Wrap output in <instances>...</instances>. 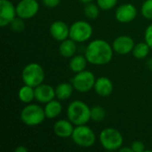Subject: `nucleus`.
Here are the masks:
<instances>
[{"instance_id":"f03ea898","label":"nucleus","mask_w":152,"mask_h":152,"mask_svg":"<svg viewBox=\"0 0 152 152\" xmlns=\"http://www.w3.org/2000/svg\"><path fill=\"white\" fill-rule=\"evenodd\" d=\"M67 117L74 126L86 125L91 119V108L82 101H73L68 106Z\"/></svg>"},{"instance_id":"5701e85b","label":"nucleus","mask_w":152,"mask_h":152,"mask_svg":"<svg viewBox=\"0 0 152 152\" xmlns=\"http://www.w3.org/2000/svg\"><path fill=\"white\" fill-rule=\"evenodd\" d=\"M100 10L101 8L99 7L98 4H95L91 2V3L86 4V6L84 7V13L88 19L95 20L100 14Z\"/></svg>"},{"instance_id":"bb28decb","label":"nucleus","mask_w":152,"mask_h":152,"mask_svg":"<svg viewBox=\"0 0 152 152\" xmlns=\"http://www.w3.org/2000/svg\"><path fill=\"white\" fill-rule=\"evenodd\" d=\"M118 0H97V4L103 11H109L114 8L117 4Z\"/></svg>"},{"instance_id":"393cba45","label":"nucleus","mask_w":152,"mask_h":152,"mask_svg":"<svg viewBox=\"0 0 152 152\" xmlns=\"http://www.w3.org/2000/svg\"><path fill=\"white\" fill-rule=\"evenodd\" d=\"M141 12L147 20H152V0H145L142 5Z\"/></svg>"},{"instance_id":"9d476101","label":"nucleus","mask_w":152,"mask_h":152,"mask_svg":"<svg viewBox=\"0 0 152 152\" xmlns=\"http://www.w3.org/2000/svg\"><path fill=\"white\" fill-rule=\"evenodd\" d=\"M16 16V6L9 0H0V26L10 25Z\"/></svg>"},{"instance_id":"20e7f679","label":"nucleus","mask_w":152,"mask_h":152,"mask_svg":"<svg viewBox=\"0 0 152 152\" xmlns=\"http://www.w3.org/2000/svg\"><path fill=\"white\" fill-rule=\"evenodd\" d=\"M21 78L25 85L36 87L45 80V70L43 67L36 62L26 65L21 72Z\"/></svg>"},{"instance_id":"f257e3e1","label":"nucleus","mask_w":152,"mask_h":152,"mask_svg":"<svg viewBox=\"0 0 152 152\" xmlns=\"http://www.w3.org/2000/svg\"><path fill=\"white\" fill-rule=\"evenodd\" d=\"M114 50L107 41L95 39L88 44L86 48L85 56L89 63L93 65L108 64L113 57Z\"/></svg>"},{"instance_id":"f8f14e48","label":"nucleus","mask_w":152,"mask_h":152,"mask_svg":"<svg viewBox=\"0 0 152 152\" xmlns=\"http://www.w3.org/2000/svg\"><path fill=\"white\" fill-rule=\"evenodd\" d=\"M137 15V9L133 4H124L118 7L115 17L121 23H128L133 21Z\"/></svg>"},{"instance_id":"4468645a","label":"nucleus","mask_w":152,"mask_h":152,"mask_svg":"<svg viewBox=\"0 0 152 152\" xmlns=\"http://www.w3.org/2000/svg\"><path fill=\"white\" fill-rule=\"evenodd\" d=\"M50 34L57 41H63L69 37V27L62 20H55L50 26Z\"/></svg>"},{"instance_id":"a878e982","label":"nucleus","mask_w":152,"mask_h":152,"mask_svg":"<svg viewBox=\"0 0 152 152\" xmlns=\"http://www.w3.org/2000/svg\"><path fill=\"white\" fill-rule=\"evenodd\" d=\"M10 26H11L12 30L14 32H22L25 28V24H24L23 19H21L18 16L11 22Z\"/></svg>"},{"instance_id":"423d86ee","label":"nucleus","mask_w":152,"mask_h":152,"mask_svg":"<svg viewBox=\"0 0 152 152\" xmlns=\"http://www.w3.org/2000/svg\"><path fill=\"white\" fill-rule=\"evenodd\" d=\"M73 142L79 147L90 148L96 141V136L94 131L86 125L76 126L71 135Z\"/></svg>"},{"instance_id":"cd10ccee","label":"nucleus","mask_w":152,"mask_h":152,"mask_svg":"<svg viewBox=\"0 0 152 152\" xmlns=\"http://www.w3.org/2000/svg\"><path fill=\"white\" fill-rule=\"evenodd\" d=\"M131 148L133 150V152H143L145 151V145L141 141H135L133 142L131 144Z\"/></svg>"},{"instance_id":"aec40b11","label":"nucleus","mask_w":152,"mask_h":152,"mask_svg":"<svg viewBox=\"0 0 152 152\" xmlns=\"http://www.w3.org/2000/svg\"><path fill=\"white\" fill-rule=\"evenodd\" d=\"M73 89L74 87L71 83H61L55 88V95L58 100H67L71 96Z\"/></svg>"},{"instance_id":"ddd939ff","label":"nucleus","mask_w":152,"mask_h":152,"mask_svg":"<svg viewBox=\"0 0 152 152\" xmlns=\"http://www.w3.org/2000/svg\"><path fill=\"white\" fill-rule=\"evenodd\" d=\"M54 97H56L55 88L53 86L42 83L35 87V100L38 102L45 104L53 100Z\"/></svg>"},{"instance_id":"1a4fd4ad","label":"nucleus","mask_w":152,"mask_h":152,"mask_svg":"<svg viewBox=\"0 0 152 152\" xmlns=\"http://www.w3.org/2000/svg\"><path fill=\"white\" fill-rule=\"evenodd\" d=\"M39 11V4L37 0H20L16 4L17 16L28 20L37 15Z\"/></svg>"},{"instance_id":"c85d7f7f","label":"nucleus","mask_w":152,"mask_h":152,"mask_svg":"<svg viewBox=\"0 0 152 152\" xmlns=\"http://www.w3.org/2000/svg\"><path fill=\"white\" fill-rule=\"evenodd\" d=\"M144 38H145V42L149 45L151 49H152V24L147 27L144 33Z\"/></svg>"},{"instance_id":"72a5a7b5","label":"nucleus","mask_w":152,"mask_h":152,"mask_svg":"<svg viewBox=\"0 0 152 152\" xmlns=\"http://www.w3.org/2000/svg\"><path fill=\"white\" fill-rule=\"evenodd\" d=\"M81 3H83V4H88V3H91V2H93V0H79Z\"/></svg>"},{"instance_id":"4be33fe9","label":"nucleus","mask_w":152,"mask_h":152,"mask_svg":"<svg viewBox=\"0 0 152 152\" xmlns=\"http://www.w3.org/2000/svg\"><path fill=\"white\" fill-rule=\"evenodd\" d=\"M151 47L146 42H140L136 44L132 51L134 57L136 59H144L148 56Z\"/></svg>"},{"instance_id":"9b49d317","label":"nucleus","mask_w":152,"mask_h":152,"mask_svg":"<svg viewBox=\"0 0 152 152\" xmlns=\"http://www.w3.org/2000/svg\"><path fill=\"white\" fill-rule=\"evenodd\" d=\"M111 45L116 53L120 55H126L129 53H132L135 44L131 37L123 35L116 37Z\"/></svg>"},{"instance_id":"a211bd4d","label":"nucleus","mask_w":152,"mask_h":152,"mask_svg":"<svg viewBox=\"0 0 152 152\" xmlns=\"http://www.w3.org/2000/svg\"><path fill=\"white\" fill-rule=\"evenodd\" d=\"M44 110H45L46 118L53 119L61 114L62 110V105L59 101H56L53 99L51 102L45 103Z\"/></svg>"},{"instance_id":"6ab92c4d","label":"nucleus","mask_w":152,"mask_h":152,"mask_svg":"<svg viewBox=\"0 0 152 152\" xmlns=\"http://www.w3.org/2000/svg\"><path fill=\"white\" fill-rule=\"evenodd\" d=\"M87 59L86 56L78 54V55H74L73 57H71V60L69 61V69L75 73L83 71L86 69V67L87 65Z\"/></svg>"},{"instance_id":"6e6552de","label":"nucleus","mask_w":152,"mask_h":152,"mask_svg":"<svg viewBox=\"0 0 152 152\" xmlns=\"http://www.w3.org/2000/svg\"><path fill=\"white\" fill-rule=\"evenodd\" d=\"M96 78L90 70H83L76 73L71 79V84L77 91L80 93H87L91 91L95 84Z\"/></svg>"},{"instance_id":"39448f33","label":"nucleus","mask_w":152,"mask_h":152,"mask_svg":"<svg viewBox=\"0 0 152 152\" xmlns=\"http://www.w3.org/2000/svg\"><path fill=\"white\" fill-rule=\"evenodd\" d=\"M101 145L107 151H119L124 142L121 133L113 127L104 128L100 134Z\"/></svg>"},{"instance_id":"7c9ffc66","label":"nucleus","mask_w":152,"mask_h":152,"mask_svg":"<svg viewBox=\"0 0 152 152\" xmlns=\"http://www.w3.org/2000/svg\"><path fill=\"white\" fill-rule=\"evenodd\" d=\"M15 151L16 152H27L28 151V149L24 146H18L16 149H15Z\"/></svg>"},{"instance_id":"473e14b6","label":"nucleus","mask_w":152,"mask_h":152,"mask_svg":"<svg viewBox=\"0 0 152 152\" xmlns=\"http://www.w3.org/2000/svg\"><path fill=\"white\" fill-rule=\"evenodd\" d=\"M147 66H148L149 69H151L152 70V58L151 59H150V60L147 61Z\"/></svg>"},{"instance_id":"f3484780","label":"nucleus","mask_w":152,"mask_h":152,"mask_svg":"<svg viewBox=\"0 0 152 152\" xmlns=\"http://www.w3.org/2000/svg\"><path fill=\"white\" fill-rule=\"evenodd\" d=\"M76 41L73 39H65L61 41L60 46H59V52L60 54L65 58H71L75 55L77 52V45Z\"/></svg>"},{"instance_id":"7ed1b4c3","label":"nucleus","mask_w":152,"mask_h":152,"mask_svg":"<svg viewBox=\"0 0 152 152\" xmlns=\"http://www.w3.org/2000/svg\"><path fill=\"white\" fill-rule=\"evenodd\" d=\"M46 118L44 109L34 103H28L20 111V120L28 126H36L42 124Z\"/></svg>"},{"instance_id":"dca6fc26","label":"nucleus","mask_w":152,"mask_h":152,"mask_svg":"<svg viewBox=\"0 0 152 152\" xmlns=\"http://www.w3.org/2000/svg\"><path fill=\"white\" fill-rule=\"evenodd\" d=\"M74 131L73 124L68 119H60L53 125V133L61 138H69Z\"/></svg>"},{"instance_id":"412c9836","label":"nucleus","mask_w":152,"mask_h":152,"mask_svg":"<svg viewBox=\"0 0 152 152\" xmlns=\"http://www.w3.org/2000/svg\"><path fill=\"white\" fill-rule=\"evenodd\" d=\"M18 98L23 103H30L35 99V87L24 84V86L19 89Z\"/></svg>"},{"instance_id":"c756f323","label":"nucleus","mask_w":152,"mask_h":152,"mask_svg":"<svg viewBox=\"0 0 152 152\" xmlns=\"http://www.w3.org/2000/svg\"><path fill=\"white\" fill-rule=\"evenodd\" d=\"M42 3L46 7L53 8V7H56L57 5L60 4L61 0H42Z\"/></svg>"},{"instance_id":"2f4dec72","label":"nucleus","mask_w":152,"mask_h":152,"mask_svg":"<svg viewBox=\"0 0 152 152\" xmlns=\"http://www.w3.org/2000/svg\"><path fill=\"white\" fill-rule=\"evenodd\" d=\"M119 151L120 152H133V150H132V148L130 147V148H128V147H121L120 149H119Z\"/></svg>"},{"instance_id":"b1692460","label":"nucleus","mask_w":152,"mask_h":152,"mask_svg":"<svg viewBox=\"0 0 152 152\" xmlns=\"http://www.w3.org/2000/svg\"><path fill=\"white\" fill-rule=\"evenodd\" d=\"M106 117V111L102 106L96 105L91 108V119L96 122L102 121Z\"/></svg>"},{"instance_id":"0eeeda50","label":"nucleus","mask_w":152,"mask_h":152,"mask_svg":"<svg viewBox=\"0 0 152 152\" xmlns=\"http://www.w3.org/2000/svg\"><path fill=\"white\" fill-rule=\"evenodd\" d=\"M93 36V27L86 20H77L69 27V38L77 43H83Z\"/></svg>"},{"instance_id":"2eb2a0df","label":"nucleus","mask_w":152,"mask_h":152,"mask_svg":"<svg viewBox=\"0 0 152 152\" xmlns=\"http://www.w3.org/2000/svg\"><path fill=\"white\" fill-rule=\"evenodd\" d=\"M94 89L99 96L108 97L112 94L114 90V86H113L112 81L109 77H100L96 78Z\"/></svg>"}]
</instances>
